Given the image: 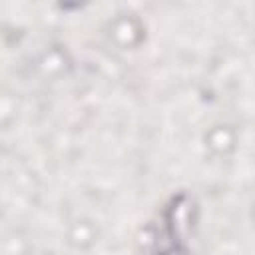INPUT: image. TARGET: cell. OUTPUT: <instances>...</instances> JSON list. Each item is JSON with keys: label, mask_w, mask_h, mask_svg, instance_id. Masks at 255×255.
<instances>
[{"label": "cell", "mask_w": 255, "mask_h": 255, "mask_svg": "<svg viewBox=\"0 0 255 255\" xmlns=\"http://www.w3.org/2000/svg\"><path fill=\"white\" fill-rule=\"evenodd\" d=\"M161 255H183V253L177 251V249H169V251H165V253H161Z\"/></svg>", "instance_id": "3957f363"}, {"label": "cell", "mask_w": 255, "mask_h": 255, "mask_svg": "<svg viewBox=\"0 0 255 255\" xmlns=\"http://www.w3.org/2000/svg\"><path fill=\"white\" fill-rule=\"evenodd\" d=\"M141 26L135 18L128 16V18H118L110 30V36L114 38V42H118L122 48H131L141 40Z\"/></svg>", "instance_id": "6da1fadb"}, {"label": "cell", "mask_w": 255, "mask_h": 255, "mask_svg": "<svg viewBox=\"0 0 255 255\" xmlns=\"http://www.w3.org/2000/svg\"><path fill=\"white\" fill-rule=\"evenodd\" d=\"M207 145L213 149V151H217V153H223V151H227V149H231L233 147V133L225 128V131H223V137H215L213 133H209V137H207Z\"/></svg>", "instance_id": "7a4b0ae2"}]
</instances>
